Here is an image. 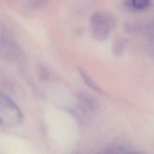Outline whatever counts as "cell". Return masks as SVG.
<instances>
[{"mask_svg":"<svg viewBox=\"0 0 154 154\" xmlns=\"http://www.w3.org/2000/svg\"><path fill=\"white\" fill-rule=\"evenodd\" d=\"M80 73H81V78H82L83 80L85 81L86 84H87L88 87H90V88L93 89V90H95V91H96V92H99V93H101V92H102L101 89L99 88L97 85H96V83H95L94 81L92 80V78L90 77V75H87V73H86V72H84V70H82V69H81V70H80Z\"/></svg>","mask_w":154,"mask_h":154,"instance_id":"obj_3","label":"cell"},{"mask_svg":"<svg viewBox=\"0 0 154 154\" xmlns=\"http://www.w3.org/2000/svg\"><path fill=\"white\" fill-rule=\"evenodd\" d=\"M90 27L93 37L99 42H104L111 34V20L105 14L96 13L90 18Z\"/></svg>","mask_w":154,"mask_h":154,"instance_id":"obj_2","label":"cell"},{"mask_svg":"<svg viewBox=\"0 0 154 154\" xmlns=\"http://www.w3.org/2000/svg\"><path fill=\"white\" fill-rule=\"evenodd\" d=\"M23 116L17 105L0 92V125L14 127L20 125Z\"/></svg>","mask_w":154,"mask_h":154,"instance_id":"obj_1","label":"cell"},{"mask_svg":"<svg viewBox=\"0 0 154 154\" xmlns=\"http://www.w3.org/2000/svg\"><path fill=\"white\" fill-rule=\"evenodd\" d=\"M150 5V0H131V5L135 10H143Z\"/></svg>","mask_w":154,"mask_h":154,"instance_id":"obj_4","label":"cell"},{"mask_svg":"<svg viewBox=\"0 0 154 154\" xmlns=\"http://www.w3.org/2000/svg\"><path fill=\"white\" fill-rule=\"evenodd\" d=\"M126 145L123 144L122 143H119V144H114L110 148L111 150L108 151V153H124V152H127L126 150Z\"/></svg>","mask_w":154,"mask_h":154,"instance_id":"obj_5","label":"cell"},{"mask_svg":"<svg viewBox=\"0 0 154 154\" xmlns=\"http://www.w3.org/2000/svg\"><path fill=\"white\" fill-rule=\"evenodd\" d=\"M48 0H29V5L33 8H39L48 3Z\"/></svg>","mask_w":154,"mask_h":154,"instance_id":"obj_6","label":"cell"}]
</instances>
